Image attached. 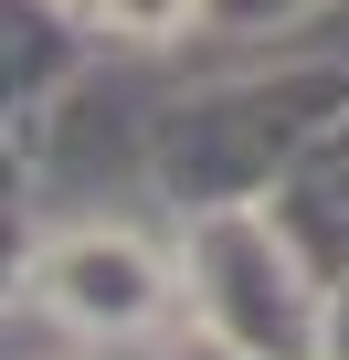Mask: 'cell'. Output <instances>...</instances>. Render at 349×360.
Segmentation results:
<instances>
[{"label":"cell","instance_id":"cell-1","mask_svg":"<svg viewBox=\"0 0 349 360\" xmlns=\"http://www.w3.org/2000/svg\"><path fill=\"white\" fill-rule=\"evenodd\" d=\"M349 106V64L296 53V64H244V75H202L180 96H159L138 127V169L148 191L180 212H223V202H265L286 159Z\"/></svg>","mask_w":349,"mask_h":360},{"label":"cell","instance_id":"cell-2","mask_svg":"<svg viewBox=\"0 0 349 360\" xmlns=\"http://www.w3.org/2000/svg\"><path fill=\"white\" fill-rule=\"evenodd\" d=\"M180 307L254 360H328V276L265 202L180 212Z\"/></svg>","mask_w":349,"mask_h":360},{"label":"cell","instance_id":"cell-11","mask_svg":"<svg viewBox=\"0 0 349 360\" xmlns=\"http://www.w3.org/2000/svg\"><path fill=\"white\" fill-rule=\"evenodd\" d=\"M328 360H349V276L328 286Z\"/></svg>","mask_w":349,"mask_h":360},{"label":"cell","instance_id":"cell-10","mask_svg":"<svg viewBox=\"0 0 349 360\" xmlns=\"http://www.w3.org/2000/svg\"><path fill=\"white\" fill-rule=\"evenodd\" d=\"M0 202H32V148L0 127Z\"/></svg>","mask_w":349,"mask_h":360},{"label":"cell","instance_id":"cell-9","mask_svg":"<svg viewBox=\"0 0 349 360\" xmlns=\"http://www.w3.org/2000/svg\"><path fill=\"white\" fill-rule=\"evenodd\" d=\"M127 360H254V349H233V339H212L202 318H180V328H159V339L127 349Z\"/></svg>","mask_w":349,"mask_h":360},{"label":"cell","instance_id":"cell-8","mask_svg":"<svg viewBox=\"0 0 349 360\" xmlns=\"http://www.w3.org/2000/svg\"><path fill=\"white\" fill-rule=\"evenodd\" d=\"M32 244H43L32 202H0V318L22 307V276H32Z\"/></svg>","mask_w":349,"mask_h":360},{"label":"cell","instance_id":"cell-5","mask_svg":"<svg viewBox=\"0 0 349 360\" xmlns=\"http://www.w3.org/2000/svg\"><path fill=\"white\" fill-rule=\"evenodd\" d=\"M265 212L286 223V244H296L328 286L349 276V106H338V117L286 159V180L265 191Z\"/></svg>","mask_w":349,"mask_h":360},{"label":"cell","instance_id":"cell-3","mask_svg":"<svg viewBox=\"0 0 349 360\" xmlns=\"http://www.w3.org/2000/svg\"><path fill=\"white\" fill-rule=\"evenodd\" d=\"M22 307H43L64 339H85L96 360L148 349L159 328H180V244H148L138 223H53L32 244Z\"/></svg>","mask_w":349,"mask_h":360},{"label":"cell","instance_id":"cell-4","mask_svg":"<svg viewBox=\"0 0 349 360\" xmlns=\"http://www.w3.org/2000/svg\"><path fill=\"white\" fill-rule=\"evenodd\" d=\"M74 75H96V32L64 22L53 0H0V127L32 138Z\"/></svg>","mask_w":349,"mask_h":360},{"label":"cell","instance_id":"cell-7","mask_svg":"<svg viewBox=\"0 0 349 360\" xmlns=\"http://www.w3.org/2000/svg\"><path fill=\"white\" fill-rule=\"evenodd\" d=\"M202 11H212V43H275V32L317 22L328 0H202Z\"/></svg>","mask_w":349,"mask_h":360},{"label":"cell","instance_id":"cell-6","mask_svg":"<svg viewBox=\"0 0 349 360\" xmlns=\"http://www.w3.org/2000/svg\"><path fill=\"white\" fill-rule=\"evenodd\" d=\"M202 32H212L202 0H96V43H127V53H169Z\"/></svg>","mask_w":349,"mask_h":360},{"label":"cell","instance_id":"cell-12","mask_svg":"<svg viewBox=\"0 0 349 360\" xmlns=\"http://www.w3.org/2000/svg\"><path fill=\"white\" fill-rule=\"evenodd\" d=\"M53 11H64V22H85V32H96V0H53Z\"/></svg>","mask_w":349,"mask_h":360}]
</instances>
